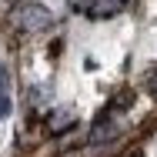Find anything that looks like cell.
<instances>
[{
  "label": "cell",
  "mask_w": 157,
  "mask_h": 157,
  "mask_svg": "<svg viewBox=\"0 0 157 157\" xmlns=\"http://www.w3.org/2000/svg\"><path fill=\"white\" fill-rule=\"evenodd\" d=\"M144 84H147V90L157 97V67H151V70H147V80H144Z\"/></svg>",
  "instance_id": "cell-5"
},
{
  "label": "cell",
  "mask_w": 157,
  "mask_h": 157,
  "mask_svg": "<svg viewBox=\"0 0 157 157\" xmlns=\"http://www.w3.org/2000/svg\"><path fill=\"white\" fill-rule=\"evenodd\" d=\"M27 97L33 107H47V104H54V87H30Z\"/></svg>",
  "instance_id": "cell-4"
},
{
  "label": "cell",
  "mask_w": 157,
  "mask_h": 157,
  "mask_svg": "<svg viewBox=\"0 0 157 157\" xmlns=\"http://www.w3.org/2000/svg\"><path fill=\"white\" fill-rule=\"evenodd\" d=\"M130 0H94L90 3V13L87 17H114V13H121Z\"/></svg>",
  "instance_id": "cell-3"
},
{
  "label": "cell",
  "mask_w": 157,
  "mask_h": 157,
  "mask_svg": "<svg viewBox=\"0 0 157 157\" xmlns=\"http://www.w3.org/2000/svg\"><path fill=\"white\" fill-rule=\"evenodd\" d=\"M10 17H13V24H17L20 30H47V27L54 24L50 10L40 7V3H17Z\"/></svg>",
  "instance_id": "cell-1"
},
{
  "label": "cell",
  "mask_w": 157,
  "mask_h": 157,
  "mask_svg": "<svg viewBox=\"0 0 157 157\" xmlns=\"http://www.w3.org/2000/svg\"><path fill=\"white\" fill-rule=\"evenodd\" d=\"M7 90H10V70L0 63V94H7Z\"/></svg>",
  "instance_id": "cell-6"
},
{
  "label": "cell",
  "mask_w": 157,
  "mask_h": 157,
  "mask_svg": "<svg viewBox=\"0 0 157 157\" xmlns=\"http://www.w3.org/2000/svg\"><path fill=\"white\" fill-rule=\"evenodd\" d=\"M127 100H130V97H127V94H117V100H114V107H117V110H127V107H130Z\"/></svg>",
  "instance_id": "cell-8"
},
{
  "label": "cell",
  "mask_w": 157,
  "mask_h": 157,
  "mask_svg": "<svg viewBox=\"0 0 157 157\" xmlns=\"http://www.w3.org/2000/svg\"><path fill=\"white\" fill-rule=\"evenodd\" d=\"M117 137V121L110 114H100L97 124L90 127V144H104V140H114Z\"/></svg>",
  "instance_id": "cell-2"
},
{
  "label": "cell",
  "mask_w": 157,
  "mask_h": 157,
  "mask_svg": "<svg viewBox=\"0 0 157 157\" xmlns=\"http://www.w3.org/2000/svg\"><path fill=\"white\" fill-rule=\"evenodd\" d=\"M10 110H13L10 97H7V94H0V117H10Z\"/></svg>",
  "instance_id": "cell-7"
}]
</instances>
